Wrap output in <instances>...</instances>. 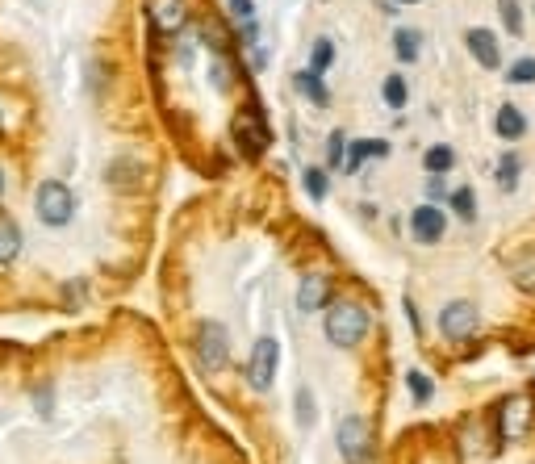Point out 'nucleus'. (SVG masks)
Segmentation results:
<instances>
[{
	"mask_svg": "<svg viewBox=\"0 0 535 464\" xmlns=\"http://www.w3.org/2000/svg\"><path fill=\"white\" fill-rule=\"evenodd\" d=\"M335 448H339L343 464H372L377 448H372V427L364 414H343L335 423Z\"/></svg>",
	"mask_w": 535,
	"mask_h": 464,
	"instance_id": "obj_3",
	"label": "nucleus"
},
{
	"mask_svg": "<svg viewBox=\"0 0 535 464\" xmlns=\"http://www.w3.org/2000/svg\"><path fill=\"white\" fill-rule=\"evenodd\" d=\"M519 172H523L519 155L506 151V155L498 159V189H502V193H515V189H519Z\"/></svg>",
	"mask_w": 535,
	"mask_h": 464,
	"instance_id": "obj_20",
	"label": "nucleus"
},
{
	"mask_svg": "<svg viewBox=\"0 0 535 464\" xmlns=\"http://www.w3.org/2000/svg\"><path fill=\"white\" fill-rule=\"evenodd\" d=\"M251 67H255V72H264V67H268V51H264V46H255V51H251Z\"/></svg>",
	"mask_w": 535,
	"mask_h": 464,
	"instance_id": "obj_35",
	"label": "nucleus"
},
{
	"mask_svg": "<svg viewBox=\"0 0 535 464\" xmlns=\"http://www.w3.org/2000/svg\"><path fill=\"white\" fill-rule=\"evenodd\" d=\"M239 34H243V42H255V38H260V21H239Z\"/></svg>",
	"mask_w": 535,
	"mask_h": 464,
	"instance_id": "obj_33",
	"label": "nucleus"
},
{
	"mask_svg": "<svg viewBox=\"0 0 535 464\" xmlns=\"http://www.w3.org/2000/svg\"><path fill=\"white\" fill-rule=\"evenodd\" d=\"M193 356L201 364V373H209V377L226 373V364H230V331L222 327L218 318H201L197 322V331H193Z\"/></svg>",
	"mask_w": 535,
	"mask_h": 464,
	"instance_id": "obj_2",
	"label": "nucleus"
},
{
	"mask_svg": "<svg viewBox=\"0 0 535 464\" xmlns=\"http://www.w3.org/2000/svg\"><path fill=\"white\" fill-rule=\"evenodd\" d=\"M293 88H297V92H301V97H306L310 105H318V109H327V105H331L327 80H322V76H314V72H297V76H293Z\"/></svg>",
	"mask_w": 535,
	"mask_h": 464,
	"instance_id": "obj_15",
	"label": "nucleus"
},
{
	"mask_svg": "<svg viewBox=\"0 0 535 464\" xmlns=\"http://www.w3.org/2000/svg\"><path fill=\"white\" fill-rule=\"evenodd\" d=\"M276 368H281V343H276V335H260L251 343V356H247V385L255 393H268L272 381H276Z\"/></svg>",
	"mask_w": 535,
	"mask_h": 464,
	"instance_id": "obj_5",
	"label": "nucleus"
},
{
	"mask_svg": "<svg viewBox=\"0 0 535 464\" xmlns=\"http://www.w3.org/2000/svg\"><path fill=\"white\" fill-rule=\"evenodd\" d=\"M498 17L510 34H523V5L519 0H498Z\"/></svg>",
	"mask_w": 535,
	"mask_h": 464,
	"instance_id": "obj_27",
	"label": "nucleus"
},
{
	"mask_svg": "<svg viewBox=\"0 0 535 464\" xmlns=\"http://www.w3.org/2000/svg\"><path fill=\"white\" fill-rule=\"evenodd\" d=\"M448 193H452L448 184L439 180V176H431V184H427V197H431V201H439V197H448Z\"/></svg>",
	"mask_w": 535,
	"mask_h": 464,
	"instance_id": "obj_34",
	"label": "nucleus"
},
{
	"mask_svg": "<svg viewBox=\"0 0 535 464\" xmlns=\"http://www.w3.org/2000/svg\"><path fill=\"white\" fill-rule=\"evenodd\" d=\"M393 51H398L402 63H418V55H423V34L410 30V26H402L398 34H393Z\"/></svg>",
	"mask_w": 535,
	"mask_h": 464,
	"instance_id": "obj_17",
	"label": "nucleus"
},
{
	"mask_svg": "<svg viewBox=\"0 0 535 464\" xmlns=\"http://www.w3.org/2000/svg\"><path fill=\"white\" fill-rule=\"evenodd\" d=\"M398 5H418V0H398Z\"/></svg>",
	"mask_w": 535,
	"mask_h": 464,
	"instance_id": "obj_38",
	"label": "nucleus"
},
{
	"mask_svg": "<svg viewBox=\"0 0 535 464\" xmlns=\"http://www.w3.org/2000/svg\"><path fill=\"white\" fill-rule=\"evenodd\" d=\"M301 184H306L310 201H327V193H331V172H327V168H306V172H301Z\"/></svg>",
	"mask_w": 535,
	"mask_h": 464,
	"instance_id": "obj_22",
	"label": "nucleus"
},
{
	"mask_svg": "<svg viewBox=\"0 0 535 464\" xmlns=\"http://www.w3.org/2000/svg\"><path fill=\"white\" fill-rule=\"evenodd\" d=\"M406 314H410V327H414V335H423V318H418V310H414V301H406Z\"/></svg>",
	"mask_w": 535,
	"mask_h": 464,
	"instance_id": "obj_36",
	"label": "nucleus"
},
{
	"mask_svg": "<svg viewBox=\"0 0 535 464\" xmlns=\"http://www.w3.org/2000/svg\"><path fill=\"white\" fill-rule=\"evenodd\" d=\"M230 17H235V21H251L255 17V0H230Z\"/></svg>",
	"mask_w": 535,
	"mask_h": 464,
	"instance_id": "obj_32",
	"label": "nucleus"
},
{
	"mask_svg": "<svg viewBox=\"0 0 535 464\" xmlns=\"http://www.w3.org/2000/svg\"><path fill=\"white\" fill-rule=\"evenodd\" d=\"M464 46H469V55L481 63V67H502V46H498V38L490 34V30H469L464 34Z\"/></svg>",
	"mask_w": 535,
	"mask_h": 464,
	"instance_id": "obj_13",
	"label": "nucleus"
},
{
	"mask_svg": "<svg viewBox=\"0 0 535 464\" xmlns=\"http://www.w3.org/2000/svg\"><path fill=\"white\" fill-rule=\"evenodd\" d=\"M0 201H5V168H0Z\"/></svg>",
	"mask_w": 535,
	"mask_h": 464,
	"instance_id": "obj_37",
	"label": "nucleus"
},
{
	"mask_svg": "<svg viewBox=\"0 0 535 464\" xmlns=\"http://www.w3.org/2000/svg\"><path fill=\"white\" fill-rule=\"evenodd\" d=\"M34 214H38L42 226H51V230L67 226V222L76 218V197H72V189H67L63 180H42L38 193H34Z\"/></svg>",
	"mask_w": 535,
	"mask_h": 464,
	"instance_id": "obj_4",
	"label": "nucleus"
},
{
	"mask_svg": "<svg viewBox=\"0 0 535 464\" xmlns=\"http://www.w3.org/2000/svg\"><path fill=\"white\" fill-rule=\"evenodd\" d=\"M235 143H239V151L247 155V159H255V155H264L268 147H272V130L264 126V118L260 113H251V109H243V113H235Z\"/></svg>",
	"mask_w": 535,
	"mask_h": 464,
	"instance_id": "obj_8",
	"label": "nucleus"
},
{
	"mask_svg": "<svg viewBox=\"0 0 535 464\" xmlns=\"http://www.w3.org/2000/svg\"><path fill=\"white\" fill-rule=\"evenodd\" d=\"M423 168H427V176H444V172H452V168H456V151H452L448 143H435V147H427V155H423Z\"/></svg>",
	"mask_w": 535,
	"mask_h": 464,
	"instance_id": "obj_18",
	"label": "nucleus"
},
{
	"mask_svg": "<svg viewBox=\"0 0 535 464\" xmlns=\"http://www.w3.org/2000/svg\"><path fill=\"white\" fill-rule=\"evenodd\" d=\"M331 63H335V42L331 38H314V46H310V72L314 76H327Z\"/></svg>",
	"mask_w": 535,
	"mask_h": 464,
	"instance_id": "obj_23",
	"label": "nucleus"
},
{
	"mask_svg": "<svg viewBox=\"0 0 535 464\" xmlns=\"http://www.w3.org/2000/svg\"><path fill=\"white\" fill-rule=\"evenodd\" d=\"M448 201H452L456 218H464V222H473V218H477V197H473V189H452Z\"/></svg>",
	"mask_w": 535,
	"mask_h": 464,
	"instance_id": "obj_26",
	"label": "nucleus"
},
{
	"mask_svg": "<svg viewBox=\"0 0 535 464\" xmlns=\"http://www.w3.org/2000/svg\"><path fill=\"white\" fill-rule=\"evenodd\" d=\"M481 331V310L473 306V301H448L444 310H439V335H444L448 343H464V339H473Z\"/></svg>",
	"mask_w": 535,
	"mask_h": 464,
	"instance_id": "obj_7",
	"label": "nucleus"
},
{
	"mask_svg": "<svg viewBox=\"0 0 535 464\" xmlns=\"http://www.w3.org/2000/svg\"><path fill=\"white\" fill-rule=\"evenodd\" d=\"M506 80H510V84H531V80H535V59H519V63L506 72Z\"/></svg>",
	"mask_w": 535,
	"mask_h": 464,
	"instance_id": "obj_30",
	"label": "nucleus"
},
{
	"mask_svg": "<svg viewBox=\"0 0 535 464\" xmlns=\"http://www.w3.org/2000/svg\"><path fill=\"white\" fill-rule=\"evenodd\" d=\"M293 419H297V427L301 431H310L314 427V419H318V414H314V389H306V385H301L297 393H293Z\"/></svg>",
	"mask_w": 535,
	"mask_h": 464,
	"instance_id": "obj_21",
	"label": "nucleus"
},
{
	"mask_svg": "<svg viewBox=\"0 0 535 464\" xmlns=\"http://www.w3.org/2000/svg\"><path fill=\"white\" fill-rule=\"evenodd\" d=\"M389 155V143L385 138H352V147L343 151V172L347 176H356L368 159H385Z\"/></svg>",
	"mask_w": 535,
	"mask_h": 464,
	"instance_id": "obj_11",
	"label": "nucleus"
},
{
	"mask_svg": "<svg viewBox=\"0 0 535 464\" xmlns=\"http://www.w3.org/2000/svg\"><path fill=\"white\" fill-rule=\"evenodd\" d=\"M331 306V276L327 272H306L297 285V310L301 314H318Z\"/></svg>",
	"mask_w": 535,
	"mask_h": 464,
	"instance_id": "obj_10",
	"label": "nucleus"
},
{
	"mask_svg": "<svg viewBox=\"0 0 535 464\" xmlns=\"http://www.w3.org/2000/svg\"><path fill=\"white\" fill-rule=\"evenodd\" d=\"M34 406H38V414H42V419H51V406H55V389H51V385H38V389H34Z\"/></svg>",
	"mask_w": 535,
	"mask_h": 464,
	"instance_id": "obj_31",
	"label": "nucleus"
},
{
	"mask_svg": "<svg viewBox=\"0 0 535 464\" xmlns=\"http://www.w3.org/2000/svg\"><path fill=\"white\" fill-rule=\"evenodd\" d=\"M0 122H5V113H0Z\"/></svg>",
	"mask_w": 535,
	"mask_h": 464,
	"instance_id": "obj_39",
	"label": "nucleus"
},
{
	"mask_svg": "<svg viewBox=\"0 0 535 464\" xmlns=\"http://www.w3.org/2000/svg\"><path fill=\"white\" fill-rule=\"evenodd\" d=\"M494 419H498V439H502V444H515V439H523L531 431V419H535L531 393H510V398H502Z\"/></svg>",
	"mask_w": 535,
	"mask_h": 464,
	"instance_id": "obj_6",
	"label": "nucleus"
},
{
	"mask_svg": "<svg viewBox=\"0 0 535 464\" xmlns=\"http://www.w3.org/2000/svg\"><path fill=\"white\" fill-rule=\"evenodd\" d=\"M343 151H347V134L335 130V134L327 138V172H331V168H343Z\"/></svg>",
	"mask_w": 535,
	"mask_h": 464,
	"instance_id": "obj_28",
	"label": "nucleus"
},
{
	"mask_svg": "<svg viewBox=\"0 0 535 464\" xmlns=\"http://www.w3.org/2000/svg\"><path fill=\"white\" fill-rule=\"evenodd\" d=\"M498 138H506V143H515V138L527 134V118H523V109L519 105H502L498 109V122H494Z\"/></svg>",
	"mask_w": 535,
	"mask_h": 464,
	"instance_id": "obj_16",
	"label": "nucleus"
},
{
	"mask_svg": "<svg viewBox=\"0 0 535 464\" xmlns=\"http://www.w3.org/2000/svg\"><path fill=\"white\" fill-rule=\"evenodd\" d=\"M381 101H385L389 109H406V101H410L406 80H402V76H385V84H381Z\"/></svg>",
	"mask_w": 535,
	"mask_h": 464,
	"instance_id": "obj_24",
	"label": "nucleus"
},
{
	"mask_svg": "<svg viewBox=\"0 0 535 464\" xmlns=\"http://www.w3.org/2000/svg\"><path fill=\"white\" fill-rule=\"evenodd\" d=\"M368 327H372L368 310L360 306V301H352V297L331 301V306H327V318H322V331H327V339H331L335 347H343V352L360 347V343L368 339Z\"/></svg>",
	"mask_w": 535,
	"mask_h": 464,
	"instance_id": "obj_1",
	"label": "nucleus"
},
{
	"mask_svg": "<svg viewBox=\"0 0 535 464\" xmlns=\"http://www.w3.org/2000/svg\"><path fill=\"white\" fill-rule=\"evenodd\" d=\"M515 285L527 289V293H535V247L523 251L519 260H515Z\"/></svg>",
	"mask_w": 535,
	"mask_h": 464,
	"instance_id": "obj_25",
	"label": "nucleus"
},
{
	"mask_svg": "<svg viewBox=\"0 0 535 464\" xmlns=\"http://www.w3.org/2000/svg\"><path fill=\"white\" fill-rule=\"evenodd\" d=\"M444 230H448V214L439 210L435 201L414 205V214H410V235H414V243L431 247V243H439V239H444Z\"/></svg>",
	"mask_w": 535,
	"mask_h": 464,
	"instance_id": "obj_9",
	"label": "nucleus"
},
{
	"mask_svg": "<svg viewBox=\"0 0 535 464\" xmlns=\"http://www.w3.org/2000/svg\"><path fill=\"white\" fill-rule=\"evenodd\" d=\"M21 226H17V218H9V214H0V268H9L17 255H21Z\"/></svg>",
	"mask_w": 535,
	"mask_h": 464,
	"instance_id": "obj_14",
	"label": "nucleus"
},
{
	"mask_svg": "<svg viewBox=\"0 0 535 464\" xmlns=\"http://www.w3.org/2000/svg\"><path fill=\"white\" fill-rule=\"evenodd\" d=\"M147 17L159 34H176L184 26V0H147Z\"/></svg>",
	"mask_w": 535,
	"mask_h": 464,
	"instance_id": "obj_12",
	"label": "nucleus"
},
{
	"mask_svg": "<svg viewBox=\"0 0 535 464\" xmlns=\"http://www.w3.org/2000/svg\"><path fill=\"white\" fill-rule=\"evenodd\" d=\"M406 389H410L414 406H427L435 398V381H431V373H423V368H410V373H406Z\"/></svg>",
	"mask_w": 535,
	"mask_h": 464,
	"instance_id": "obj_19",
	"label": "nucleus"
},
{
	"mask_svg": "<svg viewBox=\"0 0 535 464\" xmlns=\"http://www.w3.org/2000/svg\"><path fill=\"white\" fill-rule=\"evenodd\" d=\"M209 84H214L218 92L230 88V63H226V55H214V63H209Z\"/></svg>",
	"mask_w": 535,
	"mask_h": 464,
	"instance_id": "obj_29",
	"label": "nucleus"
}]
</instances>
